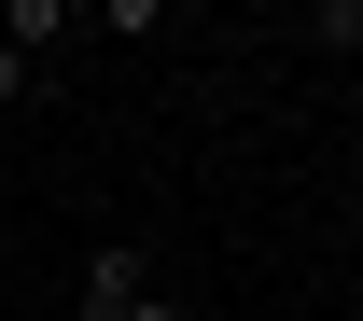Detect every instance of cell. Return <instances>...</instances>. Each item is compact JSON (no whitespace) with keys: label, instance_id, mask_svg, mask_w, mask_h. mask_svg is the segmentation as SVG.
<instances>
[{"label":"cell","instance_id":"3957f363","mask_svg":"<svg viewBox=\"0 0 363 321\" xmlns=\"http://www.w3.org/2000/svg\"><path fill=\"white\" fill-rule=\"evenodd\" d=\"M308 43L321 56H363V0H308Z\"/></svg>","mask_w":363,"mask_h":321},{"label":"cell","instance_id":"277c9868","mask_svg":"<svg viewBox=\"0 0 363 321\" xmlns=\"http://www.w3.org/2000/svg\"><path fill=\"white\" fill-rule=\"evenodd\" d=\"M98 28H112V43H154V28H168V0H98Z\"/></svg>","mask_w":363,"mask_h":321},{"label":"cell","instance_id":"5b68a950","mask_svg":"<svg viewBox=\"0 0 363 321\" xmlns=\"http://www.w3.org/2000/svg\"><path fill=\"white\" fill-rule=\"evenodd\" d=\"M14 98H56V70H43V56H14V43H0V112H14Z\"/></svg>","mask_w":363,"mask_h":321},{"label":"cell","instance_id":"6da1fadb","mask_svg":"<svg viewBox=\"0 0 363 321\" xmlns=\"http://www.w3.org/2000/svg\"><path fill=\"white\" fill-rule=\"evenodd\" d=\"M140 293H154V266H140L126 237H112V252H84V293H70V321H126Z\"/></svg>","mask_w":363,"mask_h":321},{"label":"cell","instance_id":"8992f818","mask_svg":"<svg viewBox=\"0 0 363 321\" xmlns=\"http://www.w3.org/2000/svg\"><path fill=\"white\" fill-rule=\"evenodd\" d=\"M126 321H182V293H140V308H126Z\"/></svg>","mask_w":363,"mask_h":321},{"label":"cell","instance_id":"7a4b0ae2","mask_svg":"<svg viewBox=\"0 0 363 321\" xmlns=\"http://www.w3.org/2000/svg\"><path fill=\"white\" fill-rule=\"evenodd\" d=\"M70 28H84L70 0H0V43H14V56H43V70L70 56Z\"/></svg>","mask_w":363,"mask_h":321}]
</instances>
